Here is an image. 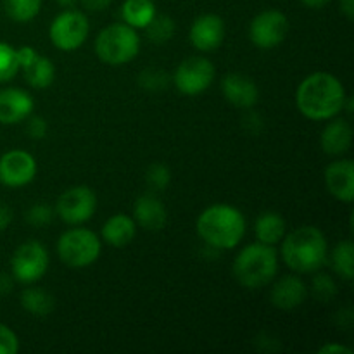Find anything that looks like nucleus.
<instances>
[{"mask_svg":"<svg viewBox=\"0 0 354 354\" xmlns=\"http://www.w3.org/2000/svg\"><path fill=\"white\" fill-rule=\"evenodd\" d=\"M344 85L335 75L317 71L308 75L296 90V106L311 121H328L344 111Z\"/></svg>","mask_w":354,"mask_h":354,"instance_id":"obj_1","label":"nucleus"},{"mask_svg":"<svg viewBox=\"0 0 354 354\" xmlns=\"http://www.w3.org/2000/svg\"><path fill=\"white\" fill-rule=\"evenodd\" d=\"M280 256L287 268L297 275L320 272L327 263V237L318 227L304 225L286 234L280 242Z\"/></svg>","mask_w":354,"mask_h":354,"instance_id":"obj_2","label":"nucleus"},{"mask_svg":"<svg viewBox=\"0 0 354 354\" xmlns=\"http://www.w3.org/2000/svg\"><path fill=\"white\" fill-rule=\"evenodd\" d=\"M245 218L230 204H213L199 214L196 221L197 235L214 249L230 251L242 242L245 235Z\"/></svg>","mask_w":354,"mask_h":354,"instance_id":"obj_3","label":"nucleus"},{"mask_svg":"<svg viewBox=\"0 0 354 354\" xmlns=\"http://www.w3.org/2000/svg\"><path fill=\"white\" fill-rule=\"evenodd\" d=\"M279 272V252L275 245L261 242L245 245L234 259V275L245 289H263L270 286Z\"/></svg>","mask_w":354,"mask_h":354,"instance_id":"obj_4","label":"nucleus"},{"mask_svg":"<svg viewBox=\"0 0 354 354\" xmlns=\"http://www.w3.org/2000/svg\"><path fill=\"white\" fill-rule=\"evenodd\" d=\"M140 52V37L137 30L124 23L104 28L95 38V54L104 64L124 66Z\"/></svg>","mask_w":354,"mask_h":354,"instance_id":"obj_5","label":"nucleus"},{"mask_svg":"<svg viewBox=\"0 0 354 354\" xmlns=\"http://www.w3.org/2000/svg\"><path fill=\"white\" fill-rule=\"evenodd\" d=\"M59 259L69 268H86L99 259L102 242L88 228H71L59 237L55 245Z\"/></svg>","mask_w":354,"mask_h":354,"instance_id":"obj_6","label":"nucleus"},{"mask_svg":"<svg viewBox=\"0 0 354 354\" xmlns=\"http://www.w3.org/2000/svg\"><path fill=\"white\" fill-rule=\"evenodd\" d=\"M90 33L88 17L75 9H66L54 17L48 28L52 45L62 52H75L86 41Z\"/></svg>","mask_w":354,"mask_h":354,"instance_id":"obj_7","label":"nucleus"},{"mask_svg":"<svg viewBox=\"0 0 354 354\" xmlns=\"http://www.w3.org/2000/svg\"><path fill=\"white\" fill-rule=\"evenodd\" d=\"M48 270V251L41 242L28 241L23 242L14 251L10 259V272L14 280L31 286L44 279Z\"/></svg>","mask_w":354,"mask_h":354,"instance_id":"obj_8","label":"nucleus"},{"mask_svg":"<svg viewBox=\"0 0 354 354\" xmlns=\"http://www.w3.org/2000/svg\"><path fill=\"white\" fill-rule=\"evenodd\" d=\"M214 75H216V69L209 59L203 55H192L180 62L173 75V82L182 95L196 97L213 85Z\"/></svg>","mask_w":354,"mask_h":354,"instance_id":"obj_9","label":"nucleus"},{"mask_svg":"<svg viewBox=\"0 0 354 354\" xmlns=\"http://www.w3.org/2000/svg\"><path fill=\"white\" fill-rule=\"evenodd\" d=\"M97 211V196L90 187L75 185L55 201V214L68 225L86 223Z\"/></svg>","mask_w":354,"mask_h":354,"instance_id":"obj_10","label":"nucleus"},{"mask_svg":"<svg viewBox=\"0 0 354 354\" xmlns=\"http://www.w3.org/2000/svg\"><path fill=\"white\" fill-rule=\"evenodd\" d=\"M289 33V19L277 9L259 12L249 24V38L252 45L263 50H270L282 44Z\"/></svg>","mask_w":354,"mask_h":354,"instance_id":"obj_11","label":"nucleus"},{"mask_svg":"<svg viewBox=\"0 0 354 354\" xmlns=\"http://www.w3.org/2000/svg\"><path fill=\"white\" fill-rule=\"evenodd\" d=\"M38 171L33 156L21 149L0 156V183L9 189H21L30 185Z\"/></svg>","mask_w":354,"mask_h":354,"instance_id":"obj_12","label":"nucleus"},{"mask_svg":"<svg viewBox=\"0 0 354 354\" xmlns=\"http://www.w3.org/2000/svg\"><path fill=\"white\" fill-rule=\"evenodd\" d=\"M190 44L201 52H214L225 38V23L216 14H203L190 26Z\"/></svg>","mask_w":354,"mask_h":354,"instance_id":"obj_13","label":"nucleus"},{"mask_svg":"<svg viewBox=\"0 0 354 354\" xmlns=\"http://www.w3.org/2000/svg\"><path fill=\"white\" fill-rule=\"evenodd\" d=\"M325 187L334 199L351 204L354 199V162L339 159L325 168Z\"/></svg>","mask_w":354,"mask_h":354,"instance_id":"obj_14","label":"nucleus"},{"mask_svg":"<svg viewBox=\"0 0 354 354\" xmlns=\"http://www.w3.org/2000/svg\"><path fill=\"white\" fill-rule=\"evenodd\" d=\"M221 92L227 102L239 109H251L259 99V88L249 76L230 73L221 80Z\"/></svg>","mask_w":354,"mask_h":354,"instance_id":"obj_15","label":"nucleus"},{"mask_svg":"<svg viewBox=\"0 0 354 354\" xmlns=\"http://www.w3.org/2000/svg\"><path fill=\"white\" fill-rule=\"evenodd\" d=\"M35 100L21 88L0 90V124H17L33 114Z\"/></svg>","mask_w":354,"mask_h":354,"instance_id":"obj_16","label":"nucleus"},{"mask_svg":"<svg viewBox=\"0 0 354 354\" xmlns=\"http://www.w3.org/2000/svg\"><path fill=\"white\" fill-rule=\"evenodd\" d=\"M308 289L306 283L297 275H286L273 283L270 290V301L275 308L283 311H290L299 308L306 301Z\"/></svg>","mask_w":354,"mask_h":354,"instance_id":"obj_17","label":"nucleus"},{"mask_svg":"<svg viewBox=\"0 0 354 354\" xmlns=\"http://www.w3.org/2000/svg\"><path fill=\"white\" fill-rule=\"evenodd\" d=\"M135 223L140 225L144 230L149 232H159L166 227L168 221V211H166L165 204L161 199L154 196V194H144L137 199L133 206V216Z\"/></svg>","mask_w":354,"mask_h":354,"instance_id":"obj_18","label":"nucleus"},{"mask_svg":"<svg viewBox=\"0 0 354 354\" xmlns=\"http://www.w3.org/2000/svg\"><path fill=\"white\" fill-rule=\"evenodd\" d=\"M351 144L353 128L349 124V121L332 118L330 123H327V127L322 131V151L328 156H342L351 149Z\"/></svg>","mask_w":354,"mask_h":354,"instance_id":"obj_19","label":"nucleus"},{"mask_svg":"<svg viewBox=\"0 0 354 354\" xmlns=\"http://www.w3.org/2000/svg\"><path fill=\"white\" fill-rule=\"evenodd\" d=\"M100 235H102V241L106 242L107 245L116 249L127 248L128 244H131V241L137 235V223L131 216L124 213L113 214L106 220V223L102 225V230H100Z\"/></svg>","mask_w":354,"mask_h":354,"instance_id":"obj_20","label":"nucleus"},{"mask_svg":"<svg viewBox=\"0 0 354 354\" xmlns=\"http://www.w3.org/2000/svg\"><path fill=\"white\" fill-rule=\"evenodd\" d=\"M287 223L283 220L282 214L275 213V211H266V213L259 214V218L254 223V235L258 242L266 245H277L282 242L286 237Z\"/></svg>","mask_w":354,"mask_h":354,"instance_id":"obj_21","label":"nucleus"},{"mask_svg":"<svg viewBox=\"0 0 354 354\" xmlns=\"http://www.w3.org/2000/svg\"><path fill=\"white\" fill-rule=\"evenodd\" d=\"M26 83L31 88H48L55 80V68L50 59L44 57L37 52L28 62L21 66Z\"/></svg>","mask_w":354,"mask_h":354,"instance_id":"obj_22","label":"nucleus"},{"mask_svg":"<svg viewBox=\"0 0 354 354\" xmlns=\"http://www.w3.org/2000/svg\"><path fill=\"white\" fill-rule=\"evenodd\" d=\"M156 6L152 0H124L121 6L123 23L135 30H145L156 16Z\"/></svg>","mask_w":354,"mask_h":354,"instance_id":"obj_23","label":"nucleus"},{"mask_svg":"<svg viewBox=\"0 0 354 354\" xmlns=\"http://www.w3.org/2000/svg\"><path fill=\"white\" fill-rule=\"evenodd\" d=\"M21 306L33 317H48L54 311V297L40 287H28L21 292Z\"/></svg>","mask_w":354,"mask_h":354,"instance_id":"obj_24","label":"nucleus"},{"mask_svg":"<svg viewBox=\"0 0 354 354\" xmlns=\"http://www.w3.org/2000/svg\"><path fill=\"white\" fill-rule=\"evenodd\" d=\"M3 12L14 23H30L38 16L41 0H2Z\"/></svg>","mask_w":354,"mask_h":354,"instance_id":"obj_25","label":"nucleus"},{"mask_svg":"<svg viewBox=\"0 0 354 354\" xmlns=\"http://www.w3.org/2000/svg\"><path fill=\"white\" fill-rule=\"evenodd\" d=\"M332 268L344 280L354 279V245L351 241L339 242L330 256Z\"/></svg>","mask_w":354,"mask_h":354,"instance_id":"obj_26","label":"nucleus"},{"mask_svg":"<svg viewBox=\"0 0 354 354\" xmlns=\"http://www.w3.org/2000/svg\"><path fill=\"white\" fill-rule=\"evenodd\" d=\"M145 30H147L149 40L154 41V44H166L168 40H171L173 33L176 30V24L169 16H158L156 14L154 19L149 23Z\"/></svg>","mask_w":354,"mask_h":354,"instance_id":"obj_27","label":"nucleus"},{"mask_svg":"<svg viewBox=\"0 0 354 354\" xmlns=\"http://www.w3.org/2000/svg\"><path fill=\"white\" fill-rule=\"evenodd\" d=\"M19 73L17 50L12 45L0 41V83H7Z\"/></svg>","mask_w":354,"mask_h":354,"instance_id":"obj_28","label":"nucleus"},{"mask_svg":"<svg viewBox=\"0 0 354 354\" xmlns=\"http://www.w3.org/2000/svg\"><path fill=\"white\" fill-rule=\"evenodd\" d=\"M145 180L151 185V189L165 190L171 182V171L162 162H154V165L149 166L147 173H145Z\"/></svg>","mask_w":354,"mask_h":354,"instance_id":"obj_29","label":"nucleus"},{"mask_svg":"<svg viewBox=\"0 0 354 354\" xmlns=\"http://www.w3.org/2000/svg\"><path fill=\"white\" fill-rule=\"evenodd\" d=\"M313 294L318 301L328 303V301L334 299L335 294H337V286H335V282L332 280L330 275H325V273H317L313 279Z\"/></svg>","mask_w":354,"mask_h":354,"instance_id":"obj_30","label":"nucleus"},{"mask_svg":"<svg viewBox=\"0 0 354 354\" xmlns=\"http://www.w3.org/2000/svg\"><path fill=\"white\" fill-rule=\"evenodd\" d=\"M168 82V76L165 71H159V69H145L140 76H138V83H140L142 88L151 90V92H158L162 90Z\"/></svg>","mask_w":354,"mask_h":354,"instance_id":"obj_31","label":"nucleus"},{"mask_svg":"<svg viewBox=\"0 0 354 354\" xmlns=\"http://www.w3.org/2000/svg\"><path fill=\"white\" fill-rule=\"evenodd\" d=\"M54 218V211L47 204H33L26 213V221L31 227H45Z\"/></svg>","mask_w":354,"mask_h":354,"instance_id":"obj_32","label":"nucleus"},{"mask_svg":"<svg viewBox=\"0 0 354 354\" xmlns=\"http://www.w3.org/2000/svg\"><path fill=\"white\" fill-rule=\"evenodd\" d=\"M19 351V339L16 332L0 322V354H17Z\"/></svg>","mask_w":354,"mask_h":354,"instance_id":"obj_33","label":"nucleus"},{"mask_svg":"<svg viewBox=\"0 0 354 354\" xmlns=\"http://www.w3.org/2000/svg\"><path fill=\"white\" fill-rule=\"evenodd\" d=\"M26 130H28V135H30L33 140H41V138L47 135L48 124H47V121H45V118L31 116L30 121H28Z\"/></svg>","mask_w":354,"mask_h":354,"instance_id":"obj_34","label":"nucleus"},{"mask_svg":"<svg viewBox=\"0 0 354 354\" xmlns=\"http://www.w3.org/2000/svg\"><path fill=\"white\" fill-rule=\"evenodd\" d=\"M318 354H353V349L342 344H335V342H328L318 349Z\"/></svg>","mask_w":354,"mask_h":354,"instance_id":"obj_35","label":"nucleus"},{"mask_svg":"<svg viewBox=\"0 0 354 354\" xmlns=\"http://www.w3.org/2000/svg\"><path fill=\"white\" fill-rule=\"evenodd\" d=\"M83 7L90 12H100L113 3V0H82Z\"/></svg>","mask_w":354,"mask_h":354,"instance_id":"obj_36","label":"nucleus"},{"mask_svg":"<svg viewBox=\"0 0 354 354\" xmlns=\"http://www.w3.org/2000/svg\"><path fill=\"white\" fill-rule=\"evenodd\" d=\"M10 221H12V211L9 209V206L0 203V232L6 230L10 225Z\"/></svg>","mask_w":354,"mask_h":354,"instance_id":"obj_37","label":"nucleus"},{"mask_svg":"<svg viewBox=\"0 0 354 354\" xmlns=\"http://www.w3.org/2000/svg\"><path fill=\"white\" fill-rule=\"evenodd\" d=\"M339 9L344 14L346 19H354V0H339Z\"/></svg>","mask_w":354,"mask_h":354,"instance_id":"obj_38","label":"nucleus"},{"mask_svg":"<svg viewBox=\"0 0 354 354\" xmlns=\"http://www.w3.org/2000/svg\"><path fill=\"white\" fill-rule=\"evenodd\" d=\"M10 290H12V279L6 273H0V296H6Z\"/></svg>","mask_w":354,"mask_h":354,"instance_id":"obj_39","label":"nucleus"},{"mask_svg":"<svg viewBox=\"0 0 354 354\" xmlns=\"http://www.w3.org/2000/svg\"><path fill=\"white\" fill-rule=\"evenodd\" d=\"M301 2H303L304 6L311 7V9H322V7L327 6L330 0H301Z\"/></svg>","mask_w":354,"mask_h":354,"instance_id":"obj_40","label":"nucleus"},{"mask_svg":"<svg viewBox=\"0 0 354 354\" xmlns=\"http://www.w3.org/2000/svg\"><path fill=\"white\" fill-rule=\"evenodd\" d=\"M78 2L80 0H57L59 6L64 7V9H73V7H75Z\"/></svg>","mask_w":354,"mask_h":354,"instance_id":"obj_41","label":"nucleus"}]
</instances>
